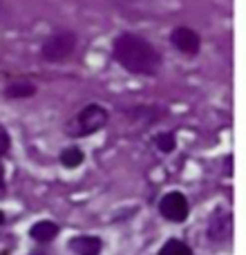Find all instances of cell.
<instances>
[{
  "label": "cell",
  "mask_w": 246,
  "mask_h": 255,
  "mask_svg": "<svg viewBox=\"0 0 246 255\" xmlns=\"http://www.w3.org/2000/svg\"><path fill=\"white\" fill-rule=\"evenodd\" d=\"M112 61L121 65L127 74L145 76L152 79L161 72L163 56L159 52L157 45H152L145 36L136 34V31H121L112 38L110 45Z\"/></svg>",
  "instance_id": "obj_1"
},
{
  "label": "cell",
  "mask_w": 246,
  "mask_h": 255,
  "mask_svg": "<svg viewBox=\"0 0 246 255\" xmlns=\"http://www.w3.org/2000/svg\"><path fill=\"white\" fill-rule=\"evenodd\" d=\"M110 121V112L101 103H88L83 106L65 126V132L72 139H81V136H90L94 132L103 130Z\"/></svg>",
  "instance_id": "obj_2"
},
{
  "label": "cell",
  "mask_w": 246,
  "mask_h": 255,
  "mask_svg": "<svg viewBox=\"0 0 246 255\" xmlns=\"http://www.w3.org/2000/svg\"><path fill=\"white\" fill-rule=\"evenodd\" d=\"M76 47H79V34H76V31L56 29L43 40V45H40V61L49 63V65L65 63L74 56Z\"/></svg>",
  "instance_id": "obj_3"
},
{
  "label": "cell",
  "mask_w": 246,
  "mask_h": 255,
  "mask_svg": "<svg viewBox=\"0 0 246 255\" xmlns=\"http://www.w3.org/2000/svg\"><path fill=\"white\" fill-rule=\"evenodd\" d=\"M170 45L184 56H197L202 52V36L197 29H193L190 25H177L170 29L168 36Z\"/></svg>",
  "instance_id": "obj_4"
},
{
  "label": "cell",
  "mask_w": 246,
  "mask_h": 255,
  "mask_svg": "<svg viewBox=\"0 0 246 255\" xmlns=\"http://www.w3.org/2000/svg\"><path fill=\"white\" fill-rule=\"evenodd\" d=\"M159 211H161V215L170 222H186L188 211H190L188 199H186L181 193H177V190L166 193L161 197V202H159Z\"/></svg>",
  "instance_id": "obj_5"
},
{
  "label": "cell",
  "mask_w": 246,
  "mask_h": 255,
  "mask_svg": "<svg viewBox=\"0 0 246 255\" xmlns=\"http://www.w3.org/2000/svg\"><path fill=\"white\" fill-rule=\"evenodd\" d=\"M36 94H38V85L29 79H11L2 88V97L7 101H27Z\"/></svg>",
  "instance_id": "obj_6"
},
{
  "label": "cell",
  "mask_w": 246,
  "mask_h": 255,
  "mask_svg": "<svg viewBox=\"0 0 246 255\" xmlns=\"http://www.w3.org/2000/svg\"><path fill=\"white\" fill-rule=\"evenodd\" d=\"M70 249L76 255H99L101 253V240L92 235H81L70 242Z\"/></svg>",
  "instance_id": "obj_7"
},
{
  "label": "cell",
  "mask_w": 246,
  "mask_h": 255,
  "mask_svg": "<svg viewBox=\"0 0 246 255\" xmlns=\"http://www.w3.org/2000/svg\"><path fill=\"white\" fill-rule=\"evenodd\" d=\"M31 240H38V242H49L58 235V226L54 222H36L29 229Z\"/></svg>",
  "instance_id": "obj_8"
},
{
  "label": "cell",
  "mask_w": 246,
  "mask_h": 255,
  "mask_svg": "<svg viewBox=\"0 0 246 255\" xmlns=\"http://www.w3.org/2000/svg\"><path fill=\"white\" fill-rule=\"evenodd\" d=\"M58 159H61V163L65 168H79L81 163H83L85 154H83V150H81V148H76V145H70V148L63 150Z\"/></svg>",
  "instance_id": "obj_9"
},
{
  "label": "cell",
  "mask_w": 246,
  "mask_h": 255,
  "mask_svg": "<svg viewBox=\"0 0 246 255\" xmlns=\"http://www.w3.org/2000/svg\"><path fill=\"white\" fill-rule=\"evenodd\" d=\"M154 145H157L159 152L170 154L172 150L177 148V136H175V132H159V134L154 136Z\"/></svg>",
  "instance_id": "obj_10"
},
{
  "label": "cell",
  "mask_w": 246,
  "mask_h": 255,
  "mask_svg": "<svg viewBox=\"0 0 246 255\" xmlns=\"http://www.w3.org/2000/svg\"><path fill=\"white\" fill-rule=\"evenodd\" d=\"M159 255H193V251H190V247L184 244L181 240H168L161 247Z\"/></svg>",
  "instance_id": "obj_11"
},
{
  "label": "cell",
  "mask_w": 246,
  "mask_h": 255,
  "mask_svg": "<svg viewBox=\"0 0 246 255\" xmlns=\"http://www.w3.org/2000/svg\"><path fill=\"white\" fill-rule=\"evenodd\" d=\"M9 148H11V136H9L7 128L0 124V159L9 152Z\"/></svg>",
  "instance_id": "obj_12"
},
{
  "label": "cell",
  "mask_w": 246,
  "mask_h": 255,
  "mask_svg": "<svg viewBox=\"0 0 246 255\" xmlns=\"http://www.w3.org/2000/svg\"><path fill=\"white\" fill-rule=\"evenodd\" d=\"M4 190V168H2V163H0V193Z\"/></svg>",
  "instance_id": "obj_13"
},
{
  "label": "cell",
  "mask_w": 246,
  "mask_h": 255,
  "mask_svg": "<svg viewBox=\"0 0 246 255\" xmlns=\"http://www.w3.org/2000/svg\"><path fill=\"white\" fill-rule=\"evenodd\" d=\"M0 224H4V215H2V213H0Z\"/></svg>",
  "instance_id": "obj_14"
},
{
  "label": "cell",
  "mask_w": 246,
  "mask_h": 255,
  "mask_svg": "<svg viewBox=\"0 0 246 255\" xmlns=\"http://www.w3.org/2000/svg\"><path fill=\"white\" fill-rule=\"evenodd\" d=\"M36 255H40V253H36Z\"/></svg>",
  "instance_id": "obj_15"
}]
</instances>
